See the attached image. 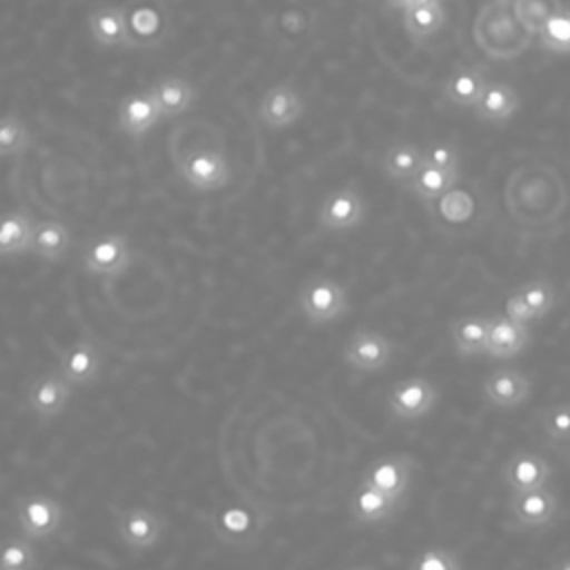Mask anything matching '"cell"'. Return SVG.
Here are the masks:
<instances>
[{"mask_svg": "<svg viewBox=\"0 0 570 570\" xmlns=\"http://www.w3.org/2000/svg\"><path fill=\"white\" fill-rule=\"evenodd\" d=\"M539 428L550 443H570V401L541 407Z\"/></svg>", "mask_w": 570, "mask_h": 570, "instance_id": "8d00e7d4", "label": "cell"}, {"mask_svg": "<svg viewBox=\"0 0 570 570\" xmlns=\"http://www.w3.org/2000/svg\"><path fill=\"white\" fill-rule=\"evenodd\" d=\"M488 71L476 65L456 67L443 82V98L456 109H472L488 82Z\"/></svg>", "mask_w": 570, "mask_h": 570, "instance_id": "4316f807", "label": "cell"}, {"mask_svg": "<svg viewBox=\"0 0 570 570\" xmlns=\"http://www.w3.org/2000/svg\"><path fill=\"white\" fill-rule=\"evenodd\" d=\"M401 505H403V499L392 497L361 481L350 497V517L358 525H381L392 521L401 512Z\"/></svg>", "mask_w": 570, "mask_h": 570, "instance_id": "d6986e66", "label": "cell"}, {"mask_svg": "<svg viewBox=\"0 0 570 570\" xmlns=\"http://www.w3.org/2000/svg\"><path fill=\"white\" fill-rule=\"evenodd\" d=\"M439 403V387L421 374L405 376L387 390V412L399 421H416L428 416Z\"/></svg>", "mask_w": 570, "mask_h": 570, "instance_id": "9c48e42d", "label": "cell"}, {"mask_svg": "<svg viewBox=\"0 0 570 570\" xmlns=\"http://www.w3.org/2000/svg\"><path fill=\"white\" fill-rule=\"evenodd\" d=\"M423 147H419L412 140H396L392 142L383 156H381V171L383 176L401 187H407V183L416 176V171L423 167Z\"/></svg>", "mask_w": 570, "mask_h": 570, "instance_id": "484cf974", "label": "cell"}, {"mask_svg": "<svg viewBox=\"0 0 570 570\" xmlns=\"http://www.w3.org/2000/svg\"><path fill=\"white\" fill-rule=\"evenodd\" d=\"M367 218V200L358 185L347 183L330 189L318 209L316 225L327 234H345L361 227Z\"/></svg>", "mask_w": 570, "mask_h": 570, "instance_id": "8992f818", "label": "cell"}, {"mask_svg": "<svg viewBox=\"0 0 570 570\" xmlns=\"http://www.w3.org/2000/svg\"><path fill=\"white\" fill-rule=\"evenodd\" d=\"M296 303L305 323L312 327L332 325L352 307L347 287L327 274L307 276L298 287Z\"/></svg>", "mask_w": 570, "mask_h": 570, "instance_id": "7a4b0ae2", "label": "cell"}, {"mask_svg": "<svg viewBox=\"0 0 570 570\" xmlns=\"http://www.w3.org/2000/svg\"><path fill=\"white\" fill-rule=\"evenodd\" d=\"M532 394V381L517 367H497L483 379V396L492 407L514 410Z\"/></svg>", "mask_w": 570, "mask_h": 570, "instance_id": "e0dca14e", "label": "cell"}, {"mask_svg": "<svg viewBox=\"0 0 570 570\" xmlns=\"http://www.w3.org/2000/svg\"><path fill=\"white\" fill-rule=\"evenodd\" d=\"M269 519V512L258 505L225 503L209 514V528L223 543L245 548L263 537Z\"/></svg>", "mask_w": 570, "mask_h": 570, "instance_id": "277c9868", "label": "cell"}, {"mask_svg": "<svg viewBox=\"0 0 570 570\" xmlns=\"http://www.w3.org/2000/svg\"><path fill=\"white\" fill-rule=\"evenodd\" d=\"M505 316H510L512 321H519V323H525V325H530L532 321H530V316H528V309L523 307V303H521V298L512 292L508 298H505V312H503Z\"/></svg>", "mask_w": 570, "mask_h": 570, "instance_id": "60d3db41", "label": "cell"}, {"mask_svg": "<svg viewBox=\"0 0 570 570\" xmlns=\"http://www.w3.org/2000/svg\"><path fill=\"white\" fill-rule=\"evenodd\" d=\"M448 13L443 9V2H428V4H412L403 9V29L410 40L425 42L434 38L445 27Z\"/></svg>", "mask_w": 570, "mask_h": 570, "instance_id": "f546056e", "label": "cell"}, {"mask_svg": "<svg viewBox=\"0 0 570 570\" xmlns=\"http://www.w3.org/2000/svg\"><path fill=\"white\" fill-rule=\"evenodd\" d=\"M383 4L390 7V9H401L403 11L410 4V0H383Z\"/></svg>", "mask_w": 570, "mask_h": 570, "instance_id": "b9f144b4", "label": "cell"}, {"mask_svg": "<svg viewBox=\"0 0 570 570\" xmlns=\"http://www.w3.org/2000/svg\"><path fill=\"white\" fill-rule=\"evenodd\" d=\"M149 89H151V94L158 102L163 120L165 118H178V116L187 114L189 109H194V105L198 100L196 87L187 78L176 76V73L156 78L149 85Z\"/></svg>", "mask_w": 570, "mask_h": 570, "instance_id": "cb8c5ba5", "label": "cell"}, {"mask_svg": "<svg viewBox=\"0 0 570 570\" xmlns=\"http://www.w3.org/2000/svg\"><path fill=\"white\" fill-rule=\"evenodd\" d=\"M537 40L552 56H570V7L554 11L537 31Z\"/></svg>", "mask_w": 570, "mask_h": 570, "instance_id": "836d02e7", "label": "cell"}, {"mask_svg": "<svg viewBox=\"0 0 570 570\" xmlns=\"http://www.w3.org/2000/svg\"><path fill=\"white\" fill-rule=\"evenodd\" d=\"M73 399V385L60 374L58 367H49L38 374L27 387V407L40 421L58 419Z\"/></svg>", "mask_w": 570, "mask_h": 570, "instance_id": "4fadbf2b", "label": "cell"}, {"mask_svg": "<svg viewBox=\"0 0 570 570\" xmlns=\"http://www.w3.org/2000/svg\"><path fill=\"white\" fill-rule=\"evenodd\" d=\"M136 252L122 232H107L89 238L80 252V267L94 278H120L134 263Z\"/></svg>", "mask_w": 570, "mask_h": 570, "instance_id": "5b68a950", "label": "cell"}, {"mask_svg": "<svg viewBox=\"0 0 570 570\" xmlns=\"http://www.w3.org/2000/svg\"><path fill=\"white\" fill-rule=\"evenodd\" d=\"M490 314H463L450 321V338L461 358L485 354Z\"/></svg>", "mask_w": 570, "mask_h": 570, "instance_id": "83f0119b", "label": "cell"}, {"mask_svg": "<svg viewBox=\"0 0 570 570\" xmlns=\"http://www.w3.org/2000/svg\"><path fill=\"white\" fill-rule=\"evenodd\" d=\"M305 114V98L301 89L289 82L272 85L258 100V120L269 131H285L294 127Z\"/></svg>", "mask_w": 570, "mask_h": 570, "instance_id": "7c38bea8", "label": "cell"}, {"mask_svg": "<svg viewBox=\"0 0 570 570\" xmlns=\"http://www.w3.org/2000/svg\"><path fill=\"white\" fill-rule=\"evenodd\" d=\"M160 120H163V114L149 87L127 94L120 100L116 111L118 131L131 140L145 138Z\"/></svg>", "mask_w": 570, "mask_h": 570, "instance_id": "9a60e30c", "label": "cell"}, {"mask_svg": "<svg viewBox=\"0 0 570 570\" xmlns=\"http://www.w3.org/2000/svg\"><path fill=\"white\" fill-rule=\"evenodd\" d=\"M428 2H436V0H410L407 7H412V4H428Z\"/></svg>", "mask_w": 570, "mask_h": 570, "instance_id": "ee69618b", "label": "cell"}, {"mask_svg": "<svg viewBox=\"0 0 570 570\" xmlns=\"http://www.w3.org/2000/svg\"><path fill=\"white\" fill-rule=\"evenodd\" d=\"M472 38L490 60L508 62L523 56L537 36L519 22L510 0H490L474 16Z\"/></svg>", "mask_w": 570, "mask_h": 570, "instance_id": "6da1fadb", "label": "cell"}, {"mask_svg": "<svg viewBox=\"0 0 570 570\" xmlns=\"http://www.w3.org/2000/svg\"><path fill=\"white\" fill-rule=\"evenodd\" d=\"M87 29L100 49H136L127 11L120 4H98L91 9Z\"/></svg>", "mask_w": 570, "mask_h": 570, "instance_id": "2e32d148", "label": "cell"}, {"mask_svg": "<svg viewBox=\"0 0 570 570\" xmlns=\"http://www.w3.org/2000/svg\"><path fill=\"white\" fill-rule=\"evenodd\" d=\"M514 294L521 298L523 307L528 309V316L530 321H541L552 307H554V301H557V289H554V283L550 278H530L525 283H521Z\"/></svg>", "mask_w": 570, "mask_h": 570, "instance_id": "1f68e13d", "label": "cell"}, {"mask_svg": "<svg viewBox=\"0 0 570 570\" xmlns=\"http://www.w3.org/2000/svg\"><path fill=\"white\" fill-rule=\"evenodd\" d=\"M412 570H459L463 568V559L445 546H428L412 561Z\"/></svg>", "mask_w": 570, "mask_h": 570, "instance_id": "f35d334b", "label": "cell"}, {"mask_svg": "<svg viewBox=\"0 0 570 570\" xmlns=\"http://www.w3.org/2000/svg\"><path fill=\"white\" fill-rule=\"evenodd\" d=\"M73 243L71 227L58 218H36L33 240H31V256L45 263L62 261Z\"/></svg>", "mask_w": 570, "mask_h": 570, "instance_id": "d4e9b609", "label": "cell"}, {"mask_svg": "<svg viewBox=\"0 0 570 570\" xmlns=\"http://www.w3.org/2000/svg\"><path fill=\"white\" fill-rule=\"evenodd\" d=\"M425 165L443 167V169H461V151L450 140H432L423 147Z\"/></svg>", "mask_w": 570, "mask_h": 570, "instance_id": "ab89813d", "label": "cell"}, {"mask_svg": "<svg viewBox=\"0 0 570 570\" xmlns=\"http://www.w3.org/2000/svg\"><path fill=\"white\" fill-rule=\"evenodd\" d=\"M36 216L29 209L0 212V258L31 254Z\"/></svg>", "mask_w": 570, "mask_h": 570, "instance_id": "603a6c76", "label": "cell"}, {"mask_svg": "<svg viewBox=\"0 0 570 570\" xmlns=\"http://www.w3.org/2000/svg\"><path fill=\"white\" fill-rule=\"evenodd\" d=\"M56 367L73 387H87L100 379L105 354L91 338H78L58 352Z\"/></svg>", "mask_w": 570, "mask_h": 570, "instance_id": "5bb4252c", "label": "cell"}, {"mask_svg": "<svg viewBox=\"0 0 570 570\" xmlns=\"http://www.w3.org/2000/svg\"><path fill=\"white\" fill-rule=\"evenodd\" d=\"M16 523L36 543L53 539L65 523V508L51 494H22L16 499Z\"/></svg>", "mask_w": 570, "mask_h": 570, "instance_id": "52a82bcc", "label": "cell"}, {"mask_svg": "<svg viewBox=\"0 0 570 570\" xmlns=\"http://www.w3.org/2000/svg\"><path fill=\"white\" fill-rule=\"evenodd\" d=\"M519 22L537 36L541 24L563 7L561 0H510Z\"/></svg>", "mask_w": 570, "mask_h": 570, "instance_id": "74e56055", "label": "cell"}, {"mask_svg": "<svg viewBox=\"0 0 570 570\" xmlns=\"http://www.w3.org/2000/svg\"><path fill=\"white\" fill-rule=\"evenodd\" d=\"M129 18V29L136 42V49H149L158 47L160 33H163V20L151 7H138Z\"/></svg>", "mask_w": 570, "mask_h": 570, "instance_id": "d590c367", "label": "cell"}, {"mask_svg": "<svg viewBox=\"0 0 570 570\" xmlns=\"http://www.w3.org/2000/svg\"><path fill=\"white\" fill-rule=\"evenodd\" d=\"M568 465H570V448H568Z\"/></svg>", "mask_w": 570, "mask_h": 570, "instance_id": "f6af8a7d", "label": "cell"}, {"mask_svg": "<svg viewBox=\"0 0 570 570\" xmlns=\"http://www.w3.org/2000/svg\"><path fill=\"white\" fill-rule=\"evenodd\" d=\"M530 343V330L525 323L512 321L505 314H492L490 316V330H488V343L485 354L490 358H514L519 356Z\"/></svg>", "mask_w": 570, "mask_h": 570, "instance_id": "44dd1931", "label": "cell"}, {"mask_svg": "<svg viewBox=\"0 0 570 570\" xmlns=\"http://www.w3.org/2000/svg\"><path fill=\"white\" fill-rule=\"evenodd\" d=\"M40 566L36 541L24 537H7L0 541V570H33Z\"/></svg>", "mask_w": 570, "mask_h": 570, "instance_id": "e575fe53", "label": "cell"}, {"mask_svg": "<svg viewBox=\"0 0 570 570\" xmlns=\"http://www.w3.org/2000/svg\"><path fill=\"white\" fill-rule=\"evenodd\" d=\"M501 476H503V485L510 492L532 490V488L550 485L552 468H550L548 459L541 456L539 452L519 450L512 456H508V461L503 463Z\"/></svg>", "mask_w": 570, "mask_h": 570, "instance_id": "ffe728a7", "label": "cell"}, {"mask_svg": "<svg viewBox=\"0 0 570 570\" xmlns=\"http://www.w3.org/2000/svg\"><path fill=\"white\" fill-rule=\"evenodd\" d=\"M33 145V131L18 114L0 116V158H18Z\"/></svg>", "mask_w": 570, "mask_h": 570, "instance_id": "d6a6232c", "label": "cell"}, {"mask_svg": "<svg viewBox=\"0 0 570 570\" xmlns=\"http://www.w3.org/2000/svg\"><path fill=\"white\" fill-rule=\"evenodd\" d=\"M114 530L127 550L145 552L158 546L167 530V521L151 508L127 505L114 510Z\"/></svg>", "mask_w": 570, "mask_h": 570, "instance_id": "ba28073f", "label": "cell"}, {"mask_svg": "<svg viewBox=\"0 0 570 570\" xmlns=\"http://www.w3.org/2000/svg\"><path fill=\"white\" fill-rule=\"evenodd\" d=\"M459 180H461V169H443V167L423 163V167L416 171V176L407 183L405 189L423 205H430L441 194H445L448 189L459 185Z\"/></svg>", "mask_w": 570, "mask_h": 570, "instance_id": "4dcf8cb0", "label": "cell"}, {"mask_svg": "<svg viewBox=\"0 0 570 570\" xmlns=\"http://www.w3.org/2000/svg\"><path fill=\"white\" fill-rule=\"evenodd\" d=\"M505 510L514 530H539L557 519L559 494L550 485L510 492Z\"/></svg>", "mask_w": 570, "mask_h": 570, "instance_id": "30bf717a", "label": "cell"}, {"mask_svg": "<svg viewBox=\"0 0 570 570\" xmlns=\"http://www.w3.org/2000/svg\"><path fill=\"white\" fill-rule=\"evenodd\" d=\"M519 107H521V96L510 82L488 80L472 111L483 122L503 125L519 111Z\"/></svg>", "mask_w": 570, "mask_h": 570, "instance_id": "7402d4cb", "label": "cell"}, {"mask_svg": "<svg viewBox=\"0 0 570 570\" xmlns=\"http://www.w3.org/2000/svg\"><path fill=\"white\" fill-rule=\"evenodd\" d=\"M394 352L396 347L390 341V336H385L379 330L358 327L347 336L341 356L350 370L361 374H374L390 365Z\"/></svg>", "mask_w": 570, "mask_h": 570, "instance_id": "8fae6325", "label": "cell"}, {"mask_svg": "<svg viewBox=\"0 0 570 570\" xmlns=\"http://www.w3.org/2000/svg\"><path fill=\"white\" fill-rule=\"evenodd\" d=\"M414 468H416V463L407 454H385V456L374 459L367 465L361 481H365L392 497L403 499L412 485Z\"/></svg>", "mask_w": 570, "mask_h": 570, "instance_id": "ac0fdd59", "label": "cell"}, {"mask_svg": "<svg viewBox=\"0 0 570 570\" xmlns=\"http://www.w3.org/2000/svg\"><path fill=\"white\" fill-rule=\"evenodd\" d=\"M174 165L183 183L196 191H218L232 180V160L223 147H194Z\"/></svg>", "mask_w": 570, "mask_h": 570, "instance_id": "3957f363", "label": "cell"}, {"mask_svg": "<svg viewBox=\"0 0 570 570\" xmlns=\"http://www.w3.org/2000/svg\"><path fill=\"white\" fill-rule=\"evenodd\" d=\"M425 207L434 220H439L441 225H448V227L465 225L476 214L474 196L459 185H454L452 189H448L445 194H441L434 203H430Z\"/></svg>", "mask_w": 570, "mask_h": 570, "instance_id": "f1b7e54d", "label": "cell"}, {"mask_svg": "<svg viewBox=\"0 0 570 570\" xmlns=\"http://www.w3.org/2000/svg\"><path fill=\"white\" fill-rule=\"evenodd\" d=\"M552 568H557V570H570V559H561V561H554V563H552Z\"/></svg>", "mask_w": 570, "mask_h": 570, "instance_id": "7bdbcfd3", "label": "cell"}]
</instances>
